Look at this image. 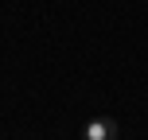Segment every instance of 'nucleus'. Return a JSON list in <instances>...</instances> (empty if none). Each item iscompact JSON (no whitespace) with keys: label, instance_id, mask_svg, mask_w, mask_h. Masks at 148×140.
I'll use <instances>...</instances> for the list:
<instances>
[{"label":"nucleus","instance_id":"1","mask_svg":"<svg viewBox=\"0 0 148 140\" xmlns=\"http://www.w3.org/2000/svg\"><path fill=\"white\" fill-rule=\"evenodd\" d=\"M82 140H117V121L113 117H90L82 125Z\"/></svg>","mask_w":148,"mask_h":140}]
</instances>
